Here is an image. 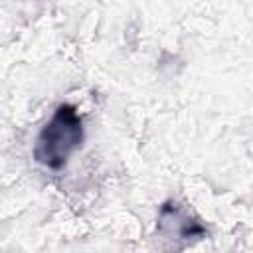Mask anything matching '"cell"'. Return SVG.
Masks as SVG:
<instances>
[{
  "label": "cell",
  "mask_w": 253,
  "mask_h": 253,
  "mask_svg": "<svg viewBox=\"0 0 253 253\" xmlns=\"http://www.w3.org/2000/svg\"><path fill=\"white\" fill-rule=\"evenodd\" d=\"M83 128L77 113L63 105L55 111L51 121L40 132L36 144V158L47 168H59L65 164L69 154L81 144Z\"/></svg>",
  "instance_id": "obj_1"
}]
</instances>
